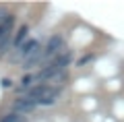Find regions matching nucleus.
Here are the masks:
<instances>
[{"label":"nucleus","mask_w":124,"mask_h":122,"mask_svg":"<svg viewBox=\"0 0 124 122\" xmlns=\"http://www.w3.org/2000/svg\"><path fill=\"white\" fill-rule=\"evenodd\" d=\"M23 118H25V116H21V114H15V112H10V114H6V116L2 118L0 122H21Z\"/></svg>","instance_id":"3"},{"label":"nucleus","mask_w":124,"mask_h":122,"mask_svg":"<svg viewBox=\"0 0 124 122\" xmlns=\"http://www.w3.org/2000/svg\"><path fill=\"white\" fill-rule=\"evenodd\" d=\"M4 15H6V13H4V8H0V19L4 17Z\"/></svg>","instance_id":"4"},{"label":"nucleus","mask_w":124,"mask_h":122,"mask_svg":"<svg viewBox=\"0 0 124 122\" xmlns=\"http://www.w3.org/2000/svg\"><path fill=\"white\" fill-rule=\"evenodd\" d=\"M62 93V87H56V85H50V83H41V85H35L31 87L27 93H23V99L29 101L31 106L35 108H46V106H54L58 101Z\"/></svg>","instance_id":"1"},{"label":"nucleus","mask_w":124,"mask_h":122,"mask_svg":"<svg viewBox=\"0 0 124 122\" xmlns=\"http://www.w3.org/2000/svg\"><path fill=\"white\" fill-rule=\"evenodd\" d=\"M15 39V15L6 13L0 19V56L8 52V48H13Z\"/></svg>","instance_id":"2"}]
</instances>
